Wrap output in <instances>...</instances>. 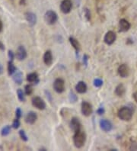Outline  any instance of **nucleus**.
<instances>
[{
  "label": "nucleus",
  "mask_w": 137,
  "mask_h": 151,
  "mask_svg": "<svg viewBox=\"0 0 137 151\" xmlns=\"http://www.w3.org/2000/svg\"><path fill=\"white\" fill-rule=\"evenodd\" d=\"M19 136H20V137H21L24 141H28V138H27V136L26 135V134H25V130H19Z\"/></svg>",
  "instance_id": "27"
},
{
  "label": "nucleus",
  "mask_w": 137,
  "mask_h": 151,
  "mask_svg": "<svg viewBox=\"0 0 137 151\" xmlns=\"http://www.w3.org/2000/svg\"><path fill=\"white\" fill-rule=\"evenodd\" d=\"M17 71V68L13 63V61L9 60L8 63V73L9 76H12Z\"/></svg>",
  "instance_id": "22"
},
{
  "label": "nucleus",
  "mask_w": 137,
  "mask_h": 151,
  "mask_svg": "<svg viewBox=\"0 0 137 151\" xmlns=\"http://www.w3.org/2000/svg\"><path fill=\"white\" fill-rule=\"evenodd\" d=\"M117 71H118L119 75L121 76V77L123 78L127 77L129 74V69L127 64H121L118 67Z\"/></svg>",
  "instance_id": "10"
},
{
  "label": "nucleus",
  "mask_w": 137,
  "mask_h": 151,
  "mask_svg": "<svg viewBox=\"0 0 137 151\" xmlns=\"http://www.w3.org/2000/svg\"><path fill=\"white\" fill-rule=\"evenodd\" d=\"M2 26H3V25H2V21L0 20V32H2Z\"/></svg>",
  "instance_id": "39"
},
{
  "label": "nucleus",
  "mask_w": 137,
  "mask_h": 151,
  "mask_svg": "<svg viewBox=\"0 0 137 151\" xmlns=\"http://www.w3.org/2000/svg\"><path fill=\"white\" fill-rule=\"evenodd\" d=\"M69 126H70L72 130H73L74 132L79 131L81 129V123L79 121V118H77V117H73L72 118Z\"/></svg>",
  "instance_id": "11"
},
{
  "label": "nucleus",
  "mask_w": 137,
  "mask_h": 151,
  "mask_svg": "<svg viewBox=\"0 0 137 151\" xmlns=\"http://www.w3.org/2000/svg\"><path fill=\"white\" fill-rule=\"evenodd\" d=\"M27 80L30 83L38 84L39 82L38 75L36 73H31L27 76Z\"/></svg>",
  "instance_id": "18"
},
{
  "label": "nucleus",
  "mask_w": 137,
  "mask_h": 151,
  "mask_svg": "<svg viewBox=\"0 0 137 151\" xmlns=\"http://www.w3.org/2000/svg\"><path fill=\"white\" fill-rule=\"evenodd\" d=\"M82 115L86 117H88L92 114L93 109H92V106L90 103L87 102H83L82 103Z\"/></svg>",
  "instance_id": "4"
},
{
  "label": "nucleus",
  "mask_w": 137,
  "mask_h": 151,
  "mask_svg": "<svg viewBox=\"0 0 137 151\" xmlns=\"http://www.w3.org/2000/svg\"><path fill=\"white\" fill-rule=\"evenodd\" d=\"M15 116L18 119H20L22 116V111H21V109L20 108H17L16 111H15Z\"/></svg>",
  "instance_id": "30"
},
{
  "label": "nucleus",
  "mask_w": 137,
  "mask_h": 151,
  "mask_svg": "<svg viewBox=\"0 0 137 151\" xmlns=\"http://www.w3.org/2000/svg\"><path fill=\"white\" fill-rule=\"evenodd\" d=\"M75 89H76L78 93L82 94V93H85L87 91V86H86V84L85 82H82V81H80L75 86Z\"/></svg>",
  "instance_id": "17"
},
{
  "label": "nucleus",
  "mask_w": 137,
  "mask_h": 151,
  "mask_svg": "<svg viewBox=\"0 0 137 151\" xmlns=\"http://www.w3.org/2000/svg\"><path fill=\"white\" fill-rule=\"evenodd\" d=\"M116 38V34L114 33V32H112V31H109L108 32H107L105 36H104V40L108 45H111V44H114V42L115 41Z\"/></svg>",
  "instance_id": "8"
},
{
  "label": "nucleus",
  "mask_w": 137,
  "mask_h": 151,
  "mask_svg": "<svg viewBox=\"0 0 137 151\" xmlns=\"http://www.w3.org/2000/svg\"><path fill=\"white\" fill-rule=\"evenodd\" d=\"M53 89L58 93H62L65 90V82L62 79H56L53 83Z\"/></svg>",
  "instance_id": "6"
},
{
  "label": "nucleus",
  "mask_w": 137,
  "mask_h": 151,
  "mask_svg": "<svg viewBox=\"0 0 137 151\" xmlns=\"http://www.w3.org/2000/svg\"><path fill=\"white\" fill-rule=\"evenodd\" d=\"M32 105L35 108H37L39 110H44L46 108V104L44 102V100L38 96L34 97L32 100H31Z\"/></svg>",
  "instance_id": "5"
},
{
  "label": "nucleus",
  "mask_w": 137,
  "mask_h": 151,
  "mask_svg": "<svg viewBox=\"0 0 137 151\" xmlns=\"http://www.w3.org/2000/svg\"><path fill=\"white\" fill-rule=\"evenodd\" d=\"M44 62L46 65L50 66L53 63V56L52 53L50 50L46 51L44 55Z\"/></svg>",
  "instance_id": "16"
},
{
  "label": "nucleus",
  "mask_w": 137,
  "mask_h": 151,
  "mask_svg": "<svg viewBox=\"0 0 137 151\" xmlns=\"http://www.w3.org/2000/svg\"><path fill=\"white\" fill-rule=\"evenodd\" d=\"M77 100H78V97H77V95L74 93V92L71 91L70 93H69V101H70L71 102L74 103L75 102H77Z\"/></svg>",
  "instance_id": "26"
},
{
  "label": "nucleus",
  "mask_w": 137,
  "mask_h": 151,
  "mask_svg": "<svg viewBox=\"0 0 137 151\" xmlns=\"http://www.w3.org/2000/svg\"><path fill=\"white\" fill-rule=\"evenodd\" d=\"M97 113L99 115H103V114L104 113V109L103 107H100L97 110Z\"/></svg>",
  "instance_id": "34"
},
{
  "label": "nucleus",
  "mask_w": 137,
  "mask_h": 151,
  "mask_svg": "<svg viewBox=\"0 0 137 151\" xmlns=\"http://www.w3.org/2000/svg\"><path fill=\"white\" fill-rule=\"evenodd\" d=\"M85 15L88 21H90V19H91V13H90V11L88 8H85Z\"/></svg>",
  "instance_id": "31"
},
{
  "label": "nucleus",
  "mask_w": 137,
  "mask_h": 151,
  "mask_svg": "<svg viewBox=\"0 0 137 151\" xmlns=\"http://www.w3.org/2000/svg\"><path fill=\"white\" fill-rule=\"evenodd\" d=\"M85 141H86V135L84 131L79 130V131L75 132V134L73 136V143L75 147L82 148L85 145Z\"/></svg>",
  "instance_id": "1"
},
{
  "label": "nucleus",
  "mask_w": 137,
  "mask_h": 151,
  "mask_svg": "<svg viewBox=\"0 0 137 151\" xmlns=\"http://www.w3.org/2000/svg\"><path fill=\"white\" fill-rule=\"evenodd\" d=\"M72 7H73V4H72V2L70 0H63L61 2L60 9L62 12H63L64 14H68L70 12Z\"/></svg>",
  "instance_id": "7"
},
{
  "label": "nucleus",
  "mask_w": 137,
  "mask_h": 151,
  "mask_svg": "<svg viewBox=\"0 0 137 151\" xmlns=\"http://www.w3.org/2000/svg\"><path fill=\"white\" fill-rule=\"evenodd\" d=\"M25 16L30 26H34L37 23V16L34 13L28 12L25 13Z\"/></svg>",
  "instance_id": "13"
},
{
  "label": "nucleus",
  "mask_w": 137,
  "mask_h": 151,
  "mask_svg": "<svg viewBox=\"0 0 137 151\" xmlns=\"http://www.w3.org/2000/svg\"><path fill=\"white\" fill-rule=\"evenodd\" d=\"M2 73H3V67H2V64L0 63V75L2 74Z\"/></svg>",
  "instance_id": "38"
},
{
  "label": "nucleus",
  "mask_w": 137,
  "mask_h": 151,
  "mask_svg": "<svg viewBox=\"0 0 137 151\" xmlns=\"http://www.w3.org/2000/svg\"><path fill=\"white\" fill-rule=\"evenodd\" d=\"M57 15L55 12L52 10L47 11V12L45 13V15H44V19H45L46 22L48 24V25H53L57 21Z\"/></svg>",
  "instance_id": "3"
},
{
  "label": "nucleus",
  "mask_w": 137,
  "mask_h": 151,
  "mask_svg": "<svg viewBox=\"0 0 137 151\" xmlns=\"http://www.w3.org/2000/svg\"><path fill=\"white\" fill-rule=\"evenodd\" d=\"M12 127L13 128H15V129H18V128L20 127V121H19V119L16 118V119L14 120Z\"/></svg>",
  "instance_id": "29"
},
{
  "label": "nucleus",
  "mask_w": 137,
  "mask_h": 151,
  "mask_svg": "<svg viewBox=\"0 0 137 151\" xmlns=\"http://www.w3.org/2000/svg\"><path fill=\"white\" fill-rule=\"evenodd\" d=\"M8 58H9V60H12V61L14 60V58H15V54H14V53H13L12 50H8Z\"/></svg>",
  "instance_id": "32"
},
{
  "label": "nucleus",
  "mask_w": 137,
  "mask_h": 151,
  "mask_svg": "<svg viewBox=\"0 0 137 151\" xmlns=\"http://www.w3.org/2000/svg\"><path fill=\"white\" fill-rule=\"evenodd\" d=\"M0 50H2V51H3V50H5V45L2 44L1 41H0Z\"/></svg>",
  "instance_id": "36"
},
{
  "label": "nucleus",
  "mask_w": 137,
  "mask_h": 151,
  "mask_svg": "<svg viewBox=\"0 0 137 151\" xmlns=\"http://www.w3.org/2000/svg\"><path fill=\"white\" fill-rule=\"evenodd\" d=\"M13 80L18 85H21L23 82V73L20 71H16L13 76Z\"/></svg>",
  "instance_id": "19"
},
{
  "label": "nucleus",
  "mask_w": 137,
  "mask_h": 151,
  "mask_svg": "<svg viewBox=\"0 0 137 151\" xmlns=\"http://www.w3.org/2000/svg\"><path fill=\"white\" fill-rule=\"evenodd\" d=\"M119 27H120V32H126L130 28V24L126 19H121L119 21Z\"/></svg>",
  "instance_id": "15"
},
{
  "label": "nucleus",
  "mask_w": 137,
  "mask_h": 151,
  "mask_svg": "<svg viewBox=\"0 0 137 151\" xmlns=\"http://www.w3.org/2000/svg\"><path fill=\"white\" fill-rule=\"evenodd\" d=\"M88 55L85 54L83 57V63L85 66L88 65Z\"/></svg>",
  "instance_id": "35"
},
{
  "label": "nucleus",
  "mask_w": 137,
  "mask_h": 151,
  "mask_svg": "<svg viewBox=\"0 0 137 151\" xmlns=\"http://www.w3.org/2000/svg\"><path fill=\"white\" fill-rule=\"evenodd\" d=\"M16 57L18 60H24L27 57V51L23 46H19L18 48L17 49Z\"/></svg>",
  "instance_id": "12"
},
{
  "label": "nucleus",
  "mask_w": 137,
  "mask_h": 151,
  "mask_svg": "<svg viewBox=\"0 0 137 151\" xmlns=\"http://www.w3.org/2000/svg\"><path fill=\"white\" fill-rule=\"evenodd\" d=\"M129 150H137V143L133 142L131 143L130 147H129Z\"/></svg>",
  "instance_id": "33"
},
{
  "label": "nucleus",
  "mask_w": 137,
  "mask_h": 151,
  "mask_svg": "<svg viewBox=\"0 0 137 151\" xmlns=\"http://www.w3.org/2000/svg\"><path fill=\"white\" fill-rule=\"evenodd\" d=\"M126 92V89L122 83L119 84L115 89V94L119 97H122Z\"/></svg>",
  "instance_id": "20"
},
{
  "label": "nucleus",
  "mask_w": 137,
  "mask_h": 151,
  "mask_svg": "<svg viewBox=\"0 0 137 151\" xmlns=\"http://www.w3.org/2000/svg\"><path fill=\"white\" fill-rule=\"evenodd\" d=\"M133 99H134V100L136 101V102L137 103V92H135L134 93H133Z\"/></svg>",
  "instance_id": "37"
},
{
  "label": "nucleus",
  "mask_w": 137,
  "mask_h": 151,
  "mask_svg": "<svg viewBox=\"0 0 137 151\" xmlns=\"http://www.w3.org/2000/svg\"><path fill=\"white\" fill-rule=\"evenodd\" d=\"M17 95H18V98L19 101L20 102H25V92H23L22 89H18L17 90Z\"/></svg>",
  "instance_id": "24"
},
{
  "label": "nucleus",
  "mask_w": 137,
  "mask_h": 151,
  "mask_svg": "<svg viewBox=\"0 0 137 151\" xmlns=\"http://www.w3.org/2000/svg\"><path fill=\"white\" fill-rule=\"evenodd\" d=\"M11 129H12V126L10 125L5 126L4 128L2 129V130H1V134H2V136L5 137L8 135L11 132Z\"/></svg>",
  "instance_id": "23"
},
{
  "label": "nucleus",
  "mask_w": 137,
  "mask_h": 151,
  "mask_svg": "<svg viewBox=\"0 0 137 151\" xmlns=\"http://www.w3.org/2000/svg\"><path fill=\"white\" fill-rule=\"evenodd\" d=\"M103 85V81L101 79H95L94 80V86L95 87H101Z\"/></svg>",
  "instance_id": "28"
},
{
  "label": "nucleus",
  "mask_w": 137,
  "mask_h": 151,
  "mask_svg": "<svg viewBox=\"0 0 137 151\" xmlns=\"http://www.w3.org/2000/svg\"><path fill=\"white\" fill-rule=\"evenodd\" d=\"M100 127L101 128V130L105 131V132H109L112 130L113 128L111 122L106 119H102L100 121Z\"/></svg>",
  "instance_id": "9"
},
{
  "label": "nucleus",
  "mask_w": 137,
  "mask_h": 151,
  "mask_svg": "<svg viewBox=\"0 0 137 151\" xmlns=\"http://www.w3.org/2000/svg\"><path fill=\"white\" fill-rule=\"evenodd\" d=\"M38 119V116H37V114L34 111H30L27 113V115L25 117V122L27 124H33L35 123V121Z\"/></svg>",
  "instance_id": "14"
},
{
  "label": "nucleus",
  "mask_w": 137,
  "mask_h": 151,
  "mask_svg": "<svg viewBox=\"0 0 137 151\" xmlns=\"http://www.w3.org/2000/svg\"><path fill=\"white\" fill-rule=\"evenodd\" d=\"M69 42H70L71 45L73 47V48L75 49L77 52H79L80 48H81V45L79 44V42L76 39L73 38V37H70V38H69Z\"/></svg>",
  "instance_id": "21"
},
{
  "label": "nucleus",
  "mask_w": 137,
  "mask_h": 151,
  "mask_svg": "<svg viewBox=\"0 0 137 151\" xmlns=\"http://www.w3.org/2000/svg\"><path fill=\"white\" fill-rule=\"evenodd\" d=\"M117 115L123 121H129L133 117V111L129 108L123 107L118 111Z\"/></svg>",
  "instance_id": "2"
},
{
  "label": "nucleus",
  "mask_w": 137,
  "mask_h": 151,
  "mask_svg": "<svg viewBox=\"0 0 137 151\" xmlns=\"http://www.w3.org/2000/svg\"><path fill=\"white\" fill-rule=\"evenodd\" d=\"M25 92L27 95H30L33 92V87L31 85H26L25 86Z\"/></svg>",
  "instance_id": "25"
}]
</instances>
